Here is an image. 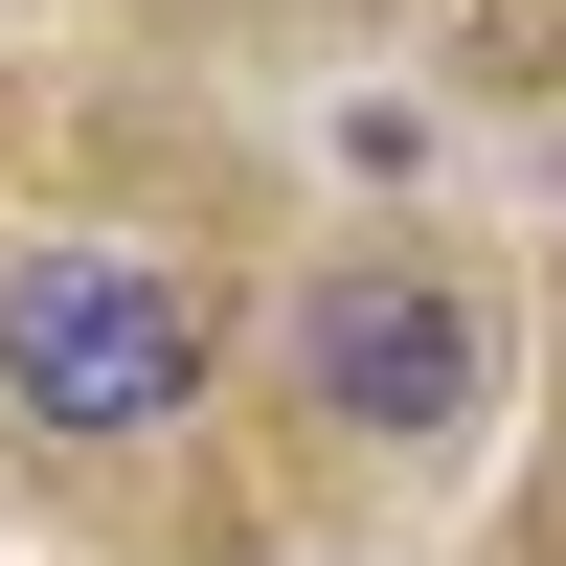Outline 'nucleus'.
<instances>
[{"label": "nucleus", "instance_id": "nucleus-1", "mask_svg": "<svg viewBox=\"0 0 566 566\" xmlns=\"http://www.w3.org/2000/svg\"><path fill=\"white\" fill-rule=\"evenodd\" d=\"M181 386H205L181 272H136V250H45V272H0V408H23V431L114 453V431H159Z\"/></svg>", "mask_w": 566, "mask_h": 566}, {"label": "nucleus", "instance_id": "nucleus-2", "mask_svg": "<svg viewBox=\"0 0 566 566\" xmlns=\"http://www.w3.org/2000/svg\"><path fill=\"white\" fill-rule=\"evenodd\" d=\"M295 386L340 408V431H453L499 363H476V295H431V272H317V317H295Z\"/></svg>", "mask_w": 566, "mask_h": 566}]
</instances>
